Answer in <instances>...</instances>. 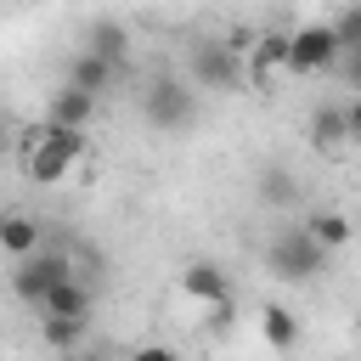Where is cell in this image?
Masks as SVG:
<instances>
[{
    "label": "cell",
    "mask_w": 361,
    "mask_h": 361,
    "mask_svg": "<svg viewBox=\"0 0 361 361\" xmlns=\"http://www.w3.org/2000/svg\"><path fill=\"white\" fill-rule=\"evenodd\" d=\"M265 271H271L276 282H316V276L327 271V248H322L305 226H288V231L271 237V248H265Z\"/></svg>",
    "instance_id": "cell-1"
},
{
    "label": "cell",
    "mask_w": 361,
    "mask_h": 361,
    "mask_svg": "<svg viewBox=\"0 0 361 361\" xmlns=\"http://www.w3.org/2000/svg\"><path fill=\"white\" fill-rule=\"evenodd\" d=\"M141 113H147L152 130H192L197 124V90L180 73H158L141 90Z\"/></svg>",
    "instance_id": "cell-2"
},
{
    "label": "cell",
    "mask_w": 361,
    "mask_h": 361,
    "mask_svg": "<svg viewBox=\"0 0 361 361\" xmlns=\"http://www.w3.org/2000/svg\"><path fill=\"white\" fill-rule=\"evenodd\" d=\"M288 73L299 79H316V73H333L338 68V39H333V23H305L288 34Z\"/></svg>",
    "instance_id": "cell-3"
},
{
    "label": "cell",
    "mask_w": 361,
    "mask_h": 361,
    "mask_svg": "<svg viewBox=\"0 0 361 361\" xmlns=\"http://www.w3.org/2000/svg\"><path fill=\"white\" fill-rule=\"evenodd\" d=\"M62 276H73V259L39 243L34 254H23V259H17V271H11V293H17L23 305H34V299H39L51 282H62Z\"/></svg>",
    "instance_id": "cell-4"
},
{
    "label": "cell",
    "mask_w": 361,
    "mask_h": 361,
    "mask_svg": "<svg viewBox=\"0 0 361 361\" xmlns=\"http://www.w3.org/2000/svg\"><path fill=\"white\" fill-rule=\"evenodd\" d=\"M186 62H192V85H203V90H237V85H243L237 51H231L226 39H197Z\"/></svg>",
    "instance_id": "cell-5"
},
{
    "label": "cell",
    "mask_w": 361,
    "mask_h": 361,
    "mask_svg": "<svg viewBox=\"0 0 361 361\" xmlns=\"http://www.w3.org/2000/svg\"><path fill=\"white\" fill-rule=\"evenodd\" d=\"M361 135V107H338V102H322L316 113H310V141H316V152H338V147H350Z\"/></svg>",
    "instance_id": "cell-6"
},
{
    "label": "cell",
    "mask_w": 361,
    "mask_h": 361,
    "mask_svg": "<svg viewBox=\"0 0 361 361\" xmlns=\"http://www.w3.org/2000/svg\"><path fill=\"white\" fill-rule=\"evenodd\" d=\"M90 288L79 282V276H62V282H51L39 299H34V310L39 316H79V322H90Z\"/></svg>",
    "instance_id": "cell-7"
},
{
    "label": "cell",
    "mask_w": 361,
    "mask_h": 361,
    "mask_svg": "<svg viewBox=\"0 0 361 361\" xmlns=\"http://www.w3.org/2000/svg\"><path fill=\"white\" fill-rule=\"evenodd\" d=\"M85 51L102 56V62H113V68H124V62H130V28H124L118 17H96V23L85 28Z\"/></svg>",
    "instance_id": "cell-8"
},
{
    "label": "cell",
    "mask_w": 361,
    "mask_h": 361,
    "mask_svg": "<svg viewBox=\"0 0 361 361\" xmlns=\"http://www.w3.org/2000/svg\"><path fill=\"white\" fill-rule=\"evenodd\" d=\"M180 293H186L192 305H209V299L231 293V282H226V271H220L214 259H192V265H180Z\"/></svg>",
    "instance_id": "cell-9"
},
{
    "label": "cell",
    "mask_w": 361,
    "mask_h": 361,
    "mask_svg": "<svg viewBox=\"0 0 361 361\" xmlns=\"http://www.w3.org/2000/svg\"><path fill=\"white\" fill-rule=\"evenodd\" d=\"M39 243H45V226H39L34 214H17V209H11V214H0V254H6V259L34 254Z\"/></svg>",
    "instance_id": "cell-10"
},
{
    "label": "cell",
    "mask_w": 361,
    "mask_h": 361,
    "mask_svg": "<svg viewBox=\"0 0 361 361\" xmlns=\"http://www.w3.org/2000/svg\"><path fill=\"white\" fill-rule=\"evenodd\" d=\"M96 102H102V96L79 90V85H62V90L51 96L45 118H51V124H79V130H90V118H96Z\"/></svg>",
    "instance_id": "cell-11"
},
{
    "label": "cell",
    "mask_w": 361,
    "mask_h": 361,
    "mask_svg": "<svg viewBox=\"0 0 361 361\" xmlns=\"http://www.w3.org/2000/svg\"><path fill=\"white\" fill-rule=\"evenodd\" d=\"M113 79H118V68L102 62V56H90V51H79V56L68 62V85H79V90H90V96L113 90Z\"/></svg>",
    "instance_id": "cell-12"
},
{
    "label": "cell",
    "mask_w": 361,
    "mask_h": 361,
    "mask_svg": "<svg viewBox=\"0 0 361 361\" xmlns=\"http://www.w3.org/2000/svg\"><path fill=\"white\" fill-rule=\"evenodd\" d=\"M248 56H254V73H248V79H254V85H271V73L288 62V34H276V28L259 34V39L248 45Z\"/></svg>",
    "instance_id": "cell-13"
},
{
    "label": "cell",
    "mask_w": 361,
    "mask_h": 361,
    "mask_svg": "<svg viewBox=\"0 0 361 361\" xmlns=\"http://www.w3.org/2000/svg\"><path fill=\"white\" fill-rule=\"evenodd\" d=\"M68 169H73V158H68L62 147H51V141H34V152H28V180H39V186H56Z\"/></svg>",
    "instance_id": "cell-14"
},
{
    "label": "cell",
    "mask_w": 361,
    "mask_h": 361,
    "mask_svg": "<svg viewBox=\"0 0 361 361\" xmlns=\"http://www.w3.org/2000/svg\"><path fill=\"white\" fill-rule=\"evenodd\" d=\"M259 338H265L271 350H293V344H299L293 310H288V305H265V310H259Z\"/></svg>",
    "instance_id": "cell-15"
},
{
    "label": "cell",
    "mask_w": 361,
    "mask_h": 361,
    "mask_svg": "<svg viewBox=\"0 0 361 361\" xmlns=\"http://www.w3.org/2000/svg\"><path fill=\"white\" fill-rule=\"evenodd\" d=\"M305 231L333 254V248H344V243H350V214H338V209H316V214L305 220Z\"/></svg>",
    "instance_id": "cell-16"
},
{
    "label": "cell",
    "mask_w": 361,
    "mask_h": 361,
    "mask_svg": "<svg viewBox=\"0 0 361 361\" xmlns=\"http://www.w3.org/2000/svg\"><path fill=\"white\" fill-rule=\"evenodd\" d=\"M39 333H45L51 350H73V344L85 338V322H79V316H39Z\"/></svg>",
    "instance_id": "cell-17"
},
{
    "label": "cell",
    "mask_w": 361,
    "mask_h": 361,
    "mask_svg": "<svg viewBox=\"0 0 361 361\" xmlns=\"http://www.w3.org/2000/svg\"><path fill=\"white\" fill-rule=\"evenodd\" d=\"M259 197H265V203H288V197H293V175H288V169H265V175H259Z\"/></svg>",
    "instance_id": "cell-18"
},
{
    "label": "cell",
    "mask_w": 361,
    "mask_h": 361,
    "mask_svg": "<svg viewBox=\"0 0 361 361\" xmlns=\"http://www.w3.org/2000/svg\"><path fill=\"white\" fill-rule=\"evenodd\" d=\"M0 147H6V118H0Z\"/></svg>",
    "instance_id": "cell-19"
}]
</instances>
